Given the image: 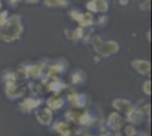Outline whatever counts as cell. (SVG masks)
<instances>
[{
	"instance_id": "6da1fadb",
	"label": "cell",
	"mask_w": 152,
	"mask_h": 136,
	"mask_svg": "<svg viewBox=\"0 0 152 136\" xmlns=\"http://www.w3.org/2000/svg\"><path fill=\"white\" fill-rule=\"evenodd\" d=\"M24 33L22 16L14 14L8 17L6 23L0 27V40L5 43H13L18 41Z\"/></svg>"
},
{
	"instance_id": "7a4b0ae2",
	"label": "cell",
	"mask_w": 152,
	"mask_h": 136,
	"mask_svg": "<svg viewBox=\"0 0 152 136\" xmlns=\"http://www.w3.org/2000/svg\"><path fill=\"white\" fill-rule=\"evenodd\" d=\"M121 49V45L117 41H114V40H109V41H103L101 44L99 45V48L95 50L96 53L101 57H104L107 58L109 56L114 55V53H117Z\"/></svg>"
},
{
	"instance_id": "3957f363",
	"label": "cell",
	"mask_w": 152,
	"mask_h": 136,
	"mask_svg": "<svg viewBox=\"0 0 152 136\" xmlns=\"http://www.w3.org/2000/svg\"><path fill=\"white\" fill-rule=\"evenodd\" d=\"M42 102H43V100L40 97H25L22 102H19L18 108L20 112L27 115L32 110H35L37 108H39L42 104Z\"/></svg>"
},
{
	"instance_id": "277c9868",
	"label": "cell",
	"mask_w": 152,
	"mask_h": 136,
	"mask_svg": "<svg viewBox=\"0 0 152 136\" xmlns=\"http://www.w3.org/2000/svg\"><path fill=\"white\" fill-rule=\"evenodd\" d=\"M5 92H6L7 97H9L12 100H16V99L22 97L25 94V89L18 86L17 82H6Z\"/></svg>"
},
{
	"instance_id": "5b68a950",
	"label": "cell",
	"mask_w": 152,
	"mask_h": 136,
	"mask_svg": "<svg viewBox=\"0 0 152 136\" xmlns=\"http://www.w3.org/2000/svg\"><path fill=\"white\" fill-rule=\"evenodd\" d=\"M66 66H67V63L64 60L63 58L60 60H58L57 63L52 64L51 66L48 67V71H47V75L45 77L48 79H55V78H58L57 76L63 74L65 69H66Z\"/></svg>"
},
{
	"instance_id": "8992f818",
	"label": "cell",
	"mask_w": 152,
	"mask_h": 136,
	"mask_svg": "<svg viewBox=\"0 0 152 136\" xmlns=\"http://www.w3.org/2000/svg\"><path fill=\"white\" fill-rule=\"evenodd\" d=\"M131 66L140 75H150L151 73V63L145 59H134L131 61Z\"/></svg>"
},
{
	"instance_id": "52a82bcc",
	"label": "cell",
	"mask_w": 152,
	"mask_h": 136,
	"mask_svg": "<svg viewBox=\"0 0 152 136\" xmlns=\"http://www.w3.org/2000/svg\"><path fill=\"white\" fill-rule=\"evenodd\" d=\"M124 125V118L121 116L119 112L114 111V112H110V115L108 116L107 119V126L111 130L115 132H119L121 128Z\"/></svg>"
},
{
	"instance_id": "ba28073f",
	"label": "cell",
	"mask_w": 152,
	"mask_h": 136,
	"mask_svg": "<svg viewBox=\"0 0 152 136\" xmlns=\"http://www.w3.org/2000/svg\"><path fill=\"white\" fill-rule=\"evenodd\" d=\"M35 118H37V120L39 121L40 125L49 126L53 120V113L50 109L43 108V109H39V110L35 111Z\"/></svg>"
},
{
	"instance_id": "9c48e42d",
	"label": "cell",
	"mask_w": 152,
	"mask_h": 136,
	"mask_svg": "<svg viewBox=\"0 0 152 136\" xmlns=\"http://www.w3.org/2000/svg\"><path fill=\"white\" fill-rule=\"evenodd\" d=\"M113 107L117 110V112L124 113L126 116L127 113L133 109L134 104L127 99H121L119 97V99H115L113 101Z\"/></svg>"
},
{
	"instance_id": "30bf717a",
	"label": "cell",
	"mask_w": 152,
	"mask_h": 136,
	"mask_svg": "<svg viewBox=\"0 0 152 136\" xmlns=\"http://www.w3.org/2000/svg\"><path fill=\"white\" fill-rule=\"evenodd\" d=\"M143 119H144V113H143L142 109L136 107V105H134L133 109L126 115V120L128 123H131V125L132 124L133 125H139L143 121Z\"/></svg>"
},
{
	"instance_id": "8fae6325",
	"label": "cell",
	"mask_w": 152,
	"mask_h": 136,
	"mask_svg": "<svg viewBox=\"0 0 152 136\" xmlns=\"http://www.w3.org/2000/svg\"><path fill=\"white\" fill-rule=\"evenodd\" d=\"M43 68H45V66L42 65V64L28 65L24 68V75H25V77L39 78L42 75V73H43Z\"/></svg>"
},
{
	"instance_id": "7c38bea8",
	"label": "cell",
	"mask_w": 152,
	"mask_h": 136,
	"mask_svg": "<svg viewBox=\"0 0 152 136\" xmlns=\"http://www.w3.org/2000/svg\"><path fill=\"white\" fill-rule=\"evenodd\" d=\"M67 100L75 108H83L86 104V101H88L86 95L82 94V93H72L67 97Z\"/></svg>"
},
{
	"instance_id": "4fadbf2b",
	"label": "cell",
	"mask_w": 152,
	"mask_h": 136,
	"mask_svg": "<svg viewBox=\"0 0 152 136\" xmlns=\"http://www.w3.org/2000/svg\"><path fill=\"white\" fill-rule=\"evenodd\" d=\"M64 99L60 95H57V94H55V95H51L50 97H48L47 99V101H45V103H47V108L48 109H50L51 111H55V110H59V109H61L64 105Z\"/></svg>"
},
{
	"instance_id": "5bb4252c",
	"label": "cell",
	"mask_w": 152,
	"mask_h": 136,
	"mask_svg": "<svg viewBox=\"0 0 152 136\" xmlns=\"http://www.w3.org/2000/svg\"><path fill=\"white\" fill-rule=\"evenodd\" d=\"M65 89H66V84L64 83L61 79H59V78L51 79V82L48 84V91H50V92L57 94V95Z\"/></svg>"
},
{
	"instance_id": "9a60e30c",
	"label": "cell",
	"mask_w": 152,
	"mask_h": 136,
	"mask_svg": "<svg viewBox=\"0 0 152 136\" xmlns=\"http://www.w3.org/2000/svg\"><path fill=\"white\" fill-rule=\"evenodd\" d=\"M70 81H72V84L74 85L83 84L86 81V74L83 71L77 68V69H75V71H73V74L70 76Z\"/></svg>"
},
{
	"instance_id": "2e32d148",
	"label": "cell",
	"mask_w": 152,
	"mask_h": 136,
	"mask_svg": "<svg viewBox=\"0 0 152 136\" xmlns=\"http://www.w3.org/2000/svg\"><path fill=\"white\" fill-rule=\"evenodd\" d=\"M42 2L49 8H66L70 5V0H42Z\"/></svg>"
},
{
	"instance_id": "e0dca14e",
	"label": "cell",
	"mask_w": 152,
	"mask_h": 136,
	"mask_svg": "<svg viewBox=\"0 0 152 136\" xmlns=\"http://www.w3.org/2000/svg\"><path fill=\"white\" fill-rule=\"evenodd\" d=\"M53 129L57 132L60 136H69L70 135V129L68 124L65 121H57L53 125Z\"/></svg>"
},
{
	"instance_id": "ac0fdd59",
	"label": "cell",
	"mask_w": 152,
	"mask_h": 136,
	"mask_svg": "<svg viewBox=\"0 0 152 136\" xmlns=\"http://www.w3.org/2000/svg\"><path fill=\"white\" fill-rule=\"evenodd\" d=\"M94 24V16H93V14L91 13H83V17L82 20H80V23H78V26H81V27H89V26H92Z\"/></svg>"
},
{
	"instance_id": "d6986e66",
	"label": "cell",
	"mask_w": 152,
	"mask_h": 136,
	"mask_svg": "<svg viewBox=\"0 0 152 136\" xmlns=\"http://www.w3.org/2000/svg\"><path fill=\"white\" fill-rule=\"evenodd\" d=\"M92 1L94 2L95 8H96V13H100L102 15H104L108 12V9H109L108 0H92Z\"/></svg>"
},
{
	"instance_id": "ffe728a7",
	"label": "cell",
	"mask_w": 152,
	"mask_h": 136,
	"mask_svg": "<svg viewBox=\"0 0 152 136\" xmlns=\"http://www.w3.org/2000/svg\"><path fill=\"white\" fill-rule=\"evenodd\" d=\"M77 120H78V124L82 126H89L93 121V117L91 116L90 112H83L78 116Z\"/></svg>"
},
{
	"instance_id": "44dd1931",
	"label": "cell",
	"mask_w": 152,
	"mask_h": 136,
	"mask_svg": "<svg viewBox=\"0 0 152 136\" xmlns=\"http://www.w3.org/2000/svg\"><path fill=\"white\" fill-rule=\"evenodd\" d=\"M69 17L73 20H75V22H77V23H80V20H82V17H83V12H81L80 9H76V8L70 9Z\"/></svg>"
},
{
	"instance_id": "7402d4cb",
	"label": "cell",
	"mask_w": 152,
	"mask_h": 136,
	"mask_svg": "<svg viewBox=\"0 0 152 136\" xmlns=\"http://www.w3.org/2000/svg\"><path fill=\"white\" fill-rule=\"evenodd\" d=\"M84 31H85V28L81 27V26H77L75 30H73V41L83 39L84 38V33H85Z\"/></svg>"
},
{
	"instance_id": "603a6c76",
	"label": "cell",
	"mask_w": 152,
	"mask_h": 136,
	"mask_svg": "<svg viewBox=\"0 0 152 136\" xmlns=\"http://www.w3.org/2000/svg\"><path fill=\"white\" fill-rule=\"evenodd\" d=\"M17 79H18V75L15 71H8L4 75V81L5 82H17Z\"/></svg>"
},
{
	"instance_id": "cb8c5ba5",
	"label": "cell",
	"mask_w": 152,
	"mask_h": 136,
	"mask_svg": "<svg viewBox=\"0 0 152 136\" xmlns=\"http://www.w3.org/2000/svg\"><path fill=\"white\" fill-rule=\"evenodd\" d=\"M142 91H143V93H144L145 95H148V97L151 95V79H146L145 82L143 83Z\"/></svg>"
},
{
	"instance_id": "d4e9b609",
	"label": "cell",
	"mask_w": 152,
	"mask_h": 136,
	"mask_svg": "<svg viewBox=\"0 0 152 136\" xmlns=\"http://www.w3.org/2000/svg\"><path fill=\"white\" fill-rule=\"evenodd\" d=\"M125 135L126 136H136L137 135V132L135 129L133 125H127L125 127Z\"/></svg>"
},
{
	"instance_id": "484cf974",
	"label": "cell",
	"mask_w": 152,
	"mask_h": 136,
	"mask_svg": "<svg viewBox=\"0 0 152 136\" xmlns=\"http://www.w3.org/2000/svg\"><path fill=\"white\" fill-rule=\"evenodd\" d=\"M8 17H9V12H8V10H2V12L0 13V27L6 23V20H8Z\"/></svg>"
},
{
	"instance_id": "4316f807",
	"label": "cell",
	"mask_w": 152,
	"mask_h": 136,
	"mask_svg": "<svg viewBox=\"0 0 152 136\" xmlns=\"http://www.w3.org/2000/svg\"><path fill=\"white\" fill-rule=\"evenodd\" d=\"M150 8H151V0H145L144 2L140 4V9L143 10V12L150 10Z\"/></svg>"
},
{
	"instance_id": "83f0119b",
	"label": "cell",
	"mask_w": 152,
	"mask_h": 136,
	"mask_svg": "<svg viewBox=\"0 0 152 136\" xmlns=\"http://www.w3.org/2000/svg\"><path fill=\"white\" fill-rule=\"evenodd\" d=\"M66 118H67L69 121H75V120H77L78 116H76V113H74L73 111H67V112H66Z\"/></svg>"
},
{
	"instance_id": "f1b7e54d",
	"label": "cell",
	"mask_w": 152,
	"mask_h": 136,
	"mask_svg": "<svg viewBox=\"0 0 152 136\" xmlns=\"http://www.w3.org/2000/svg\"><path fill=\"white\" fill-rule=\"evenodd\" d=\"M141 109H142V111H143L144 116H149V115L151 113V105H150V103H146L145 105L142 107Z\"/></svg>"
},
{
	"instance_id": "f546056e",
	"label": "cell",
	"mask_w": 152,
	"mask_h": 136,
	"mask_svg": "<svg viewBox=\"0 0 152 136\" xmlns=\"http://www.w3.org/2000/svg\"><path fill=\"white\" fill-rule=\"evenodd\" d=\"M107 16L106 15H101L100 17H99V20H98V24L99 25H104L106 24V22H107Z\"/></svg>"
},
{
	"instance_id": "4dcf8cb0",
	"label": "cell",
	"mask_w": 152,
	"mask_h": 136,
	"mask_svg": "<svg viewBox=\"0 0 152 136\" xmlns=\"http://www.w3.org/2000/svg\"><path fill=\"white\" fill-rule=\"evenodd\" d=\"M6 1L10 7H16L20 2V0H6Z\"/></svg>"
},
{
	"instance_id": "1f68e13d",
	"label": "cell",
	"mask_w": 152,
	"mask_h": 136,
	"mask_svg": "<svg viewBox=\"0 0 152 136\" xmlns=\"http://www.w3.org/2000/svg\"><path fill=\"white\" fill-rule=\"evenodd\" d=\"M40 1L41 0H20V2H25V4H28V5H37Z\"/></svg>"
},
{
	"instance_id": "d6a6232c",
	"label": "cell",
	"mask_w": 152,
	"mask_h": 136,
	"mask_svg": "<svg viewBox=\"0 0 152 136\" xmlns=\"http://www.w3.org/2000/svg\"><path fill=\"white\" fill-rule=\"evenodd\" d=\"M118 2H119L121 6H127L128 2H129V0H118Z\"/></svg>"
},
{
	"instance_id": "836d02e7",
	"label": "cell",
	"mask_w": 152,
	"mask_h": 136,
	"mask_svg": "<svg viewBox=\"0 0 152 136\" xmlns=\"http://www.w3.org/2000/svg\"><path fill=\"white\" fill-rule=\"evenodd\" d=\"M146 40H148L149 42H151V31H148V32H146Z\"/></svg>"
},
{
	"instance_id": "e575fe53",
	"label": "cell",
	"mask_w": 152,
	"mask_h": 136,
	"mask_svg": "<svg viewBox=\"0 0 152 136\" xmlns=\"http://www.w3.org/2000/svg\"><path fill=\"white\" fill-rule=\"evenodd\" d=\"M115 136H121V133L119 132H116V135Z\"/></svg>"
},
{
	"instance_id": "d590c367",
	"label": "cell",
	"mask_w": 152,
	"mask_h": 136,
	"mask_svg": "<svg viewBox=\"0 0 152 136\" xmlns=\"http://www.w3.org/2000/svg\"><path fill=\"white\" fill-rule=\"evenodd\" d=\"M1 8H2V1L0 0V9H1Z\"/></svg>"
},
{
	"instance_id": "8d00e7d4",
	"label": "cell",
	"mask_w": 152,
	"mask_h": 136,
	"mask_svg": "<svg viewBox=\"0 0 152 136\" xmlns=\"http://www.w3.org/2000/svg\"><path fill=\"white\" fill-rule=\"evenodd\" d=\"M100 136H109V135H108V134H101Z\"/></svg>"
},
{
	"instance_id": "74e56055",
	"label": "cell",
	"mask_w": 152,
	"mask_h": 136,
	"mask_svg": "<svg viewBox=\"0 0 152 136\" xmlns=\"http://www.w3.org/2000/svg\"><path fill=\"white\" fill-rule=\"evenodd\" d=\"M84 136H92V135H89V134H86V135H84Z\"/></svg>"
}]
</instances>
